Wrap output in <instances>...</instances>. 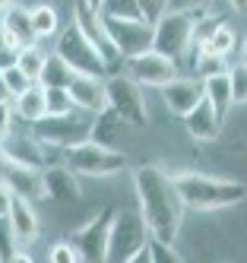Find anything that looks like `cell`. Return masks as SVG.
<instances>
[{
  "instance_id": "cell-42",
  "label": "cell",
  "mask_w": 247,
  "mask_h": 263,
  "mask_svg": "<svg viewBox=\"0 0 247 263\" xmlns=\"http://www.w3.org/2000/svg\"><path fill=\"white\" fill-rule=\"evenodd\" d=\"M86 4H89L92 10H99V7H102V0H86Z\"/></svg>"
},
{
  "instance_id": "cell-27",
  "label": "cell",
  "mask_w": 247,
  "mask_h": 263,
  "mask_svg": "<svg viewBox=\"0 0 247 263\" xmlns=\"http://www.w3.org/2000/svg\"><path fill=\"white\" fill-rule=\"evenodd\" d=\"M45 58H48V54H45L42 48H38V45L32 42V45H23V48H19L16 67L23 70V73H26V77H29L32 83H38V73H42V64H45Z\"/></svg>"
},
{
  "instance_id": "cell-31",
  "label": "cell",
  "mask_w": 247,
  "mask_h": 263,
  "mask_svg": "<svg viewBox=\"0 0 247 263\" xmlns=\"http://www.w3.org/2000/svg\"><path fill=\"white\" fill-rule=\"evenodd\" d=\"M99 13H105V16H140V4L137 0H102Z\"/></svg>"
},
{
  "instance_id": "cell-22",
  "label": "cell",
  "mask_w": 247,
  "mask_h": 263,
  "mask_svg": "<svg viewBox=\"0 0 247 263\" xmlns=\"http://www.w3.org/2000/svg\"><path fill=\"white\" fill-rule=\"evenodd\" d=\"M0 26H7L13 35L23 45H32V42H38L35 39V32H32V20H29V10L26 7H19V4H10L4 13H0Z\"/></svg>"
},
{
  "instance_id": "cell-16",
  "label": "cell",
  "mask_w": 247,
  "mask_h": 263,
  "mask_svg": "<svg viewBox=\"0 0 247 263\" xmlns=\"http://www.w3.org/2000/svg\"><path fill=\"white\" fill-rule=\"evenodd\" d=\"M159 92H162V99H165L171 115L184 118L187 111L203 99V80L200 77H181L178 73L175 80H168L165 86H159Z\"/></svg>"
},
{
  "instance_id": "cell-15",
  "label": "cell",
  "mask_w": 247,
  "mask_h": 263,
  "mask_svg": "<svg viewBox=\"0 0 247 263\" xmlns=\"http://www.w3.org/2000/svg\"><path fill=\"white\" fill-rule=\"evenodd\" d=\"M7 222H10V232L19 241V248H32L35 238L42 235V219H38L35 206L29 197H10V210H7Z\"/></svg>"
},
{
  "instance_id": "cell-10",
  "label": "cell",
  "mask_w": 247,
  "mask_h": 263,
  "mask_svg": "<svg viewBox=\"0 0 247 263\" xmlns=\"http://www.w3.org/2000/svg\"><path fill=\"white\" fill-rule=\"evenodd\" d=\"M124 64H127V77H133L146 89H159L168 80L178 77V61L168 58V54H162V51H156V48L130 54V58H124Z\"/></svg>"
},
{
  "instance_id": "cell-36",
  "label": "cell",
  "mask_w": 247,
  "mask_h": 263,
  "mask_svg": "<svg viewBox=\"0 0 247 263\" xmlns=\"http://www.w3.org/2000/svg\"><path fill=\"white\" fill-rule=\"evenodd\" d=\"M16 58H19V48H10V45H0V73L16 67Z\"/></svg>"
},
{
  "instance_id": "cell-23",
  "label": "cell",
  "mask_w": 247,
  "mask_h": 263,
  "mask_svg": "<svg viewBox=\"0 0 247 263\" xmlns=\"http://www.w3.org/2000/svg\"><path fill=\"white\" fill-rule=\"evenodd\" d=\"M29 20H32V32L35 39H54L57 32H61V16L51 4H38L29 10Z\"/></svg>"
},
{
  "instance_id": "cell-26",
  "label": "cell",
  "mask_w": 247,
  "mask_h": 263,
  "mask_svg": "<svg viewBox=\"0 0 247 263\" xmlns=\"http://www.w3.org/2000/svg\"><path fill=\"white\" fill-rule=\"evenodd\" d=\"M190 51H194V73H197L200 80L228 70V58H222V54L209 51V48H190Z\"/></svg>"
},
{
  "instance_id": "cell-5",
  "label": "cell",
  "mask_w": 247,
  "mask_h": 263,
  "mask_svg": "<svg viewBox=\"0 0 247 263\" xmlns=\"http://www.w3.org/2000/svg\"><path fill=\"white\" fill-rule=\"evenodd\" d=\"M92 124H95V115L89 111H70V115H45L38 118L32 127V134L42 140V143H51V146H73V143H83V140H92Z\"/></svg>"
},
{
  "instance_id": "cell-30",
  "label": "cell",
  "mask_w": 247,
  "mask_h": 263,
  "mask_svg": "<svg viewBox=\"0 0 247 263\" xmlns=\"http://www.w3.org/2000/svg\"><path fill=\"white\" fill-rule=\"evenodd\" d=\"M48 260L51 263H80V251L73 248V241H54L51 251H48Z\"/></svg>"
},
{
  "instance_id": "cell-1",
  "label": "cell",
  "mask_w": 247,
  "mask_h": 263,
  "mask_svg": "<svg viewBox=\"0 0 247 263\" xmlns=\"http://www.w3.org/2000/svg\"><path fill=\"white\" fill-rule=\"evenodd\" d=\"M133 194H137L140 216L149 235L175 244L184 225V203L178 197L171 172H165L162 165H140L133 172Z\"/></svg>"
},
{
  "instance_id": "cell-39",
  "label": "cell",
  "mask_w": 247,
  "mask_h": 263,
  "mask_svg": "<svg viewBox=\"0 0 247 263\" xmlns=\"http://www.w3.org/2000/svg\"><path fill=\"white\" fill-rule=\"evenodd\" d=\"M0 102H10V92H7V83H4V73H0Z\"/></svg>"
},
{
  "instance_id": "cell-35",
  "label": "cell",
  "mask_w": 247,
  "mask_h": 263,
  "mask_svg": "<svg viewBox=\"0 0 247 263\" xmlns=\"http://www.w3.org/2000/svg\"><path fill=\"white\" fill-rule=\"evenodd\" d=\"M213 0H168V10H206Z\"/></svg>"
},
{
  "instance_id": "cell-33",
  "label": "cell",
  "mask_w": 247,
  "mask_h": 263,
  "mask_svg": "<svg viewBox=\"0 0 247 263\" xmlns=\"http://www.w3.org/2000/svg\"><path fill=\"white\" fill-rule=\"evenodd\" d=\"M140 4V16L149 23H156L162 13H168V0H137Z\"/></svg>"
},
{
  "instance_id": "cell-13",
  "label": "cell",
  "mask_w": 247,
  "mask_h": 263,
  "mask_svg": "<svg viewBox=\"0 0 247 263\" xmlns=\"http://www.w3.org/2000/svg\"><path fill=\"white\" fill-rule=\"evenodd\" d=\"M0 184L16 197H29V200H42L45 187H42V168H32L23 162H13L0 153Z\"/></svg>"
},
{
  "instance_id": "cell-20",
  "label": "cell",
  "mask_w": 247,
  "mask_h": 263,
  "mask_svg": "<svg viewBox=\"0 0 247 263\" xmlns=\"http://www.w3.org/2000/svg\"><path fill=\"white\" fill-rule=\"evenodd\" d=\"M13 115L26 124H35L38 118L48 115V105H45V86L42 83H32L26 92L13 96Z\"/></svg>"
},
{
  "instance_id": "cell-21",
  "label": "cell",
  "mask_w": 247,
  "mask_h": 263,
  "mask_svg": "<svg viewBox=\"0 0 247 263\" xmlns=\"http://www.w3.org/2000/svg\"><path fill=\"white\" fill-rule=\"evenodd\" d=\"M203 99L216 108V115L225 121L228 111H232L235 99H232V83H228V70L225 73H213V77L203 80Z\"/></svg>"
},
{
  "instance_id": "cell-3",
  "label": "cell",
  "mask_w": 247,
  "mask_h": 263,
  "mask_svg": "<svg viewBox=\"0 0 247 263\" xmlns=\"http://www.w3.org/2000/svg\"><path fill=\"white\" fill-rule=\"evenodd\" d=\"M127 153L114 149L111 143H99V140H83L64 149V165L73 168L80 178H111L127 168Z\"/></svg>"
},
{
  "instance_id": "cell-38",
  "label": "cell",
  "mask_w": 247,
  "mask_h": 263,
  "mask_svg": "<svg viewBox=\"0 0 247 263\" xmlns=\"http://www.w3.org/2000/svg\"><path fill=\"white\" fill-rule=\"evenodd\" d=\"M228 7H232L235 13H241V16H247V0H225Z\"/></svg>"
},
{
  "instance_id": "cell-32",
  "label": "cell",
  "mask_w": 247,
  "mask_h": 263,
  "mask_svg": "<svg viewBox=\"0 0 247 263\" xmlns=\"http://www.w3.org/2000/svg\"><path fill=\"white\" fill-rule=\"evenodd\" d=\"M4 83H7V92H10V99L13 96H19V92H26L29 86H32V80L26 77L19 67H10V70H4Z\"/></svg>"
},
{
  "instance_id": "cell-24",
  "label": "cell",
  "mask_w": 247,
  "mask_h": 263,
  "mask_svg": "<svg viewBox=\"0 0 247 263\" xmlns=\"http://www.w3.org/2000/svg\"><path fill=\"white\" fill-rule=\"evenodd\" d=\"M76 73L70 70V64L61 58V54H48L45 64H42V73H38V83L42 86H70V80Z\"/></svg>"
},
{
  "instance_id": "cell-29",
  "label": "cell",
  "mask_w": 247,
  "mask_h": 263,
  "mask_svg": "<svg viewBox=\"0 0 247 263\" xmlns=\"http://www.w3.org/2000/svg\"><path fill=\"white\" fill-rule=\"evenodd\" d=\"M228 83H232V99L235 105H247V64H235L228 67Z\"/></svg>"
},
{
  "instance_id": "cell-37",
  "label": "cell",
  "mask_w": 247,
  "mask_h": 263,
  "mask_svg": "<svg viewBox=\"0 0 247 263\" xmlns=\"http://www.w3.org/2000/svg\"><path fill=\"white\" fill-rule=\"evenodd\" d=\"M10 197H13V194L7 191L4 184H0V219H4V216H7V210H10Z\"/></svg>"
},
{
  "instance_id": "cell-2",
  "label": "cell",
  "mask_w": 247,
  "mask_h": 263,
  "mask_svg": "<svg viewBox=\"0 0 247 263\" xmlns=\"http://www.w3.org/2000/svg\"><path fill=\"white\" fill-rule=\"evenodd\" d=\"M171 178H175V187H178V197L184 203V210L213 213V210L238 206V203L247 200V187L241 181H228V178L203 175V172H178Z\"/></svg>"
},
{
  "instance_id": "cell-12",
  "label": "cell",
  "mask_w": 247,
  "mask_h": 263,
  "mask_svg": "<svg viewBox=\"0 0 247 263\" xmlns=\"http://www.w3.org/2000/svg\"><path fill=\"white\" fill-rule=\"evenodd\" d=\"M73 23L80 26V32L86 35V39H89L95 48L102 51V58H105V64H108V67H114L118 61H124L121 54H118V48H114L108 29H105L102 13H99V10H92L86 0H73Z\"/></svg>"
},
{
  "instance_id": "cell-40",
  "label": "cell",
  "mask_w": 247,
  "mask_h": 263,
  "mask_svg": "<svg viewBox=\"0 0 247 263\" xmlns=\"http://www.w3.org/2000/svg\"><path fill=\"white\" fill-rule=\"evenodd\" d=\"M238 48H241V61H244V64H247V39H244V42H241V45H238Z\"/></svg>"
},
{
  "instance_id": "cell-18",
  "label": "cell",
  "mask_w": 247,
  "mask_h": 263,
  "mask_svg": "<svg viewBox=\"0 0 247 263\" xmlns=\"http://www.w3.org/2000/svg\"><path fill=\"white\" fill-rule=\"evenodd\" d=\"M184 127H187L190 140H197V143H213V140L219 137V130H222V118L216 115V108L209 105L206 99H200V102L184 115Z\"/></svg>"
},
{
  "instance_id": "cell-28",
  "label": "cell",
  "mask_w": 247,
  "mask_h": 263,
  "mask_svg": "<svg viewBox=\"0 0 247 263\" xmlns=\"http://www.w3.org/2000/svg\"><path fill=\"white\" fill-rule=\"evenodd\" d=\"M45 105H48V115H70V111H76V102L67 86H45Z\"/></svg>"
},
{
  "instance_id": "cell-19",
  "label": "cell",
  "mask_w": 247,
  "mask_h": 263,
  "mask_svg": "<svg viewBox=\"0 0 247 263\" xmlns=\"http://www.w3.org/2000/svg\"><path fill=\"white\" fill-rule=\"evenodd\" d=\"M0 153L7 159H13V162H23V165H32V168H45V146L35 134L23 137V134H13L10 130V137L0 143Z\"/></svg>"
},
{
  "instance_id": "cell-34",
  "label": "cell",
  "mask_w": 247,
  "mask_h": 263,
  "mask_svg": "<svg viewBox=\"0 0 247 263\" xmlns=\"http://www.w3.org/2000/svg\"><path fill=\"white\" fill-rule=\"evenodd\" d=\"M13 105L10 102H0V143H4L10 137V130H13Z\"/></svg>"
},
{
  "instance_id": "cell-4",
  "label": "cell",
  "mask_w": 247,
  "mask_h": 263,
  "mask_svg": "<svg viewBox=\"0 0 247 263\" xmlns=\"http://www.w3.org/2000/svg\"><path fill=\"white\" fill-rule=\"evenodd\" d=\"M200 13L203 10H168V13H162L159 20L152 23V29H156L152 48L168 54V58H175V61H181L190 51V45H194V26H197Z\"/></svg>"
},
{
  "instance_id": "cell-14",
  "label": "cell",
  "mask_w": 247,
  "mask_h": 263,
  "mask_svg": "<svg viewBox=\"0 0 247 263\" xmlns=\"http://www.w3.org/2000/svg\"><path fill=\"white\" fill-rule=\"evenodd\" d=\"M42 187H45V197L57 200V203H80L83 197V187H80V175L67 168L64 162H54L42 168Z\"/></svg>"
},
{
  "instance_id": "cell-7",
  "label": "cell",
  "mask_w": 247,
  "mask_h": 263,
  "mask_svg": "<svg viewBox=\"0 0 247 263\" xmlns=\"http://www.w3.org/2000/svg\"><path fill=\"white\" fill-rule=\"evenodd\" d=\"M143 86L127 77V73H111L105 77V92H108V108L130 127H146L149 124V111L143 99Z\"/></svg>"
},
{
  "instance_id": "cell-17",
  "label": "cell",
  "mask_w": 247,
  "mask_h": 263,
  "mask_svg": "<svg viewBox=\"0 0 247 263\" xmlns=\"http://www.w3.org/2000/svg\"><path fill=\"white\" fill-rule=\"evenodd\" d=\"M70 96L76 102L80 111H89V115H99V111L108 108V92H105V77H89V73H76L70 80Z\"/></svg>"
},
{
  "instance_id": "cell-41",
  "label": "cell",
  "mask_w": 247,
  "mask_h": 263,
  "mask_svg": "<svg viewBox=\"0 0 247 263\" xmlns=\"http://www.w3.org/2000/svg\"><path fill=\"white\" fill-rule=\"evenodd\" d=\"M10 4H16V0H0V13H4V10H7Z\"/></svg>"
},
{
  "instance_id": "cell-25",
  "label": "cell",
  "mask_w": 247,
  "mask_h": 263,
  "mask_svg": "<svg viewBox=\"0 0 247 263\" xmlns=\"http://www.w3.org/2000/svg\"><path fill=\"white\" fill-rule=\"evenodd\" d=\"M238 45H241V39H238L235 26H228V23H222V20H219V26L213 29V35H209L203 45H194V48H209V51L222 54V58H228V54H232Z\"/></svg>"
},
{
  "instance_id": "cell-11",
  "label": "cell",
  "mask_w": 247,
  "mask_h": 263,
  "mask_svg": "<svg viewBox=\"0 0 247 263\" xmlns=\"http://www.w3.org/2000/svg\"><path fill=\"white\" fill-rule=\"evenodd\" d=\"M111 219H114V210L99 213V216H92L86 225H80V229L73 232L70 241H73V248L80 251V260H89V263H102V260H105Z\"/></svg>"
},
{
  "instance_id": "cell-6",
  "label": "cell",
  "mask_w": 247,
  "mask_h": 263,
  "mask_svg": "<svg viewBox=\"0 0 247 263\" xmlns=\"http://www.w3.org/2000/svg\"><path fill=\"white\" fill-rule=\"evenodd\" d=\"M54 54H61V58L70 64L73 73H89V77H105L108 73V64L102 58V51L80 32L76 23H70L64 32H57Z\"/></svg>"
},
{
  "instance_id": "cell-8",
  "label": "cell",
  "mask_w": 247,
  "mask_h": 263,
  "mask_svg": "<svg viewBox=\"0 0 247 263\" xmlns=\"http://www.w3.org/2000/svg\"><path fill=\"white\" fill-rule=\"evenodd\" d=\"M146 241H149V229H146V222H143L140 213H127V210L118 213V210H114L105 260H111V263H130L133 254H137Z\"/></svg>"
},
{
  "instance_id": "cell-9",
  "label": "cell",
  "mask_w": 247,
  "mask_h": 263,
  "mask_svg": "<svg viewBox=\"0 0 247 263\" xmlns=\"http://www.w3.org/2000/svg\"><path fill=\"white\" fill-rule=\"evenodd\" d=\"M105 29L111 35L114 48H118L121 58H130V54H140V51H149L152 48V35H156V29H152L149 20H143V16H105Z\"/></svg>"
}]
</instances>
